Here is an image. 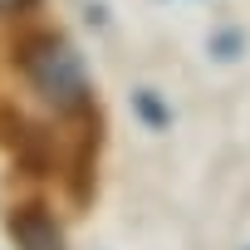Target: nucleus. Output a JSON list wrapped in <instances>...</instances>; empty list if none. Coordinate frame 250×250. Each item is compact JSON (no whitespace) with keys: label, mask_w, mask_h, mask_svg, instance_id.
<instances>
[{"label":"nucleus","mask_w":250,"mask_h":250,"mask_svg":"<svg viewBox=\"0 0 250 250\" xmlns=\"http://www.w3.org/2000/svg\"><path fill=\"white\" fill-rule=\"evenodd\" d=\"M0 147L15 157V167L25 177H49L54 172V138H49V128L30 123L15 103H0Z\"/></svg>","instance_id":"nucleus-2"},{"label":"nucleus","mask_w":250,"mask_h":250,"mask_svg":"<svg viewBox=\"0 0 250 250\" xmlns=\"http://www.w3.org/2000/svg\"><path fill=\"white\" fill-rule=\"evenodd\" d=\"M35 5H40V0H0V15H25Z\"/></svg>","instance_id":"nucleus-7"},{"label":"nucleus","mask_w":250,"mask_h":250,"mask_svg":"<svg viewBox=\"0 0 250 250\" xmlns=\"http://www.w3.org/2000/svg\"><path fill=\"white\" fill-rule=\"evenodd\" d=\"M74 123H79V133H74V147H69L64 187H69L74 206H88L93 187H98V152H103V113H98V103H88L83 113H74Z\"/></svg>","instance_id":"nucleus-3"},{"label":"nucleus","mask_w":250,"mask_h":250,"mask_svg":"<svg viewBox=\"0 0 250 250\" xmlns=\"http://www.w3.org/2000/svg\"><path fill=\"white\" fill-rule=\"evenodd\" d=\"M5 226H10L15 250H69V245H64V230H59V221H54V211H49L44 201L15 206Z\"/></svg>","instance_id":"nucleus-4"},{"label":"nucleus","mask_w":250,"mask_h":250,"mask_svg":"<svg viewBox=\"0 0 250 250\" xmlns=\"http://www.w3.org/2000/svg\"><path fill=\"white\" fill-rule=\"evenodd\" d=\"M10 64L20 69V79L59 113V118H74L93 103V83H88V69H83V54L69 35L59 30H25L15 44H10Z\"/></svg>","instance_id":"nucleus-1"},{"label":"nucleus","mask_w":250,"mask_h":250,"mask_svg":"<svg viewBox=\"0 0 250 250\" xmlns=\"http://www.w3.org/2000/svg\"><path fill=\"white\" fill-rule=\"evenodd\" d=\"M133 113H138V123L147 133H167L172 128V108L162 103L157 88H133Z\"/></svg>","instance_id":"nucleus-5"},{"label":"nucleus","mask_w":250,"mask_h":250,"mask_svg":"<svg viewBox=\"0 0 250 250\" xmlns=\"http://www.w3.org/2000/svg\"><path fill=\"white\" fill-rule=\"evenodd\" d=\"M245 44H250L245 30H216V35H211V59H216V64H235V59L245 54Z\"/></svg>","instance_id":"nucleus-6"}]
</instances>
